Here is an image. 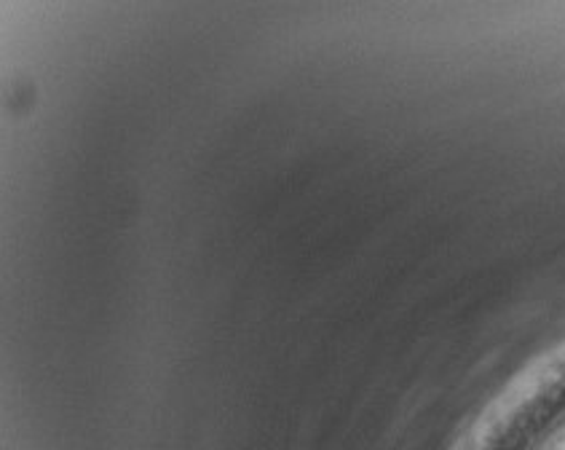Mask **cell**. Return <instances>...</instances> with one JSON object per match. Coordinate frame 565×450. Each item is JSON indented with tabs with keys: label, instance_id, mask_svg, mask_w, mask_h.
<instances>
[{
	"label": "cell",
	"instance_id": "6da1fadb",
	"mask_svg": "<svg viewBox=\"0 0 565 450\" xmlns=\"http://www.w3.org/2000/svg\"><path fill=\"white\" fill-rule=\"evenodd\" d=\"M542 450H565V429L557 431L555 437H550V440L544 442Z\"/></svg>",
	"mask_w": 565,
	"mask_h": 450
}]
</instances>
